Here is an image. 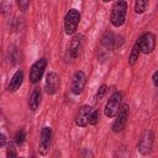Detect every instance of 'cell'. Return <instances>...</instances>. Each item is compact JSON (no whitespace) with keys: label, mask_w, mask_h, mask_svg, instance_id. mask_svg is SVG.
Returning <instances> with one entry per match:
<instances>
[{"label":"cell","mask_w":158,"mask_h":158,"mask_svg":"<svg viewBox=\"0 0 158 158\" xmlns=\"http://www.w3.org/2000/svg\"><path fill=\"white\" fill-rule=\"evenodd\" d=\"M139 53H141V51H139L138 46L135 44L133 48H132V51H131V54H130V57H128V63H130V65H135V64H136V62L138 60Z\"/></svg>","instance_id":"e0dca14e"},{"label":"cell","mask_w":158,"mask_h":158,"mask_svg":"<svg viewBox=\"0 0 158 158\" xmlns=\"http://www.w3.org/2000/svg\"><path fill=\"white\" fill-rule=\"evenodd\" d=\"M83 42H84V36L83 35H75L70 40L68 52H69V56L72 58H77L79 56V53L81 51V47H83Z\"/></svg>","instance_id":"4fadbf2b"},{"label":"cell","mask_w":158,"mask_h":158,"mask_svg":"<svg viewBox=\"0 0 158 158\" xmlns=\"http://www.w3.org/2000/svg\"><path fill=\"white\" fill-rule=\"evenodd\" d=\"M106 90H107V85H105V84L100 85L99 89H98V93H96V98L98 99H102L104 95H105V93H106Z\"/></svg>","instance_id":"7402d4cb"},{"label":"cell","mask_w":158,"mask_h":158,"mask_svg":"<svg viewBox=\"0 0 158 158\" xmlns=\"http://www.w3.org/2000/svg\"><path fill=\"white\" fill-rule=\"evenodd\" d=\"M148 6V0H135V12L141 15L146 11Z\"/></svg>","instance_id":"2e32d148"},{"label":"cell","mask_w":158,"mask_h":158,"mask_svg":"<svg viewBox=\"0 0 158 158\" xmlns=\"http://www.w3.org/2000/svg\"><path fill=\"white\" fill-rule=\"evenodd\" d=\"M22 81H23V72H22L21 69H19V70H16V73L12 75L11 80H10V83H9L7 90H9L10 93H15L16 90L20 89V86L22 85Z\"/></svg>","instance_id":"9a60e30c"},{"label":"cell","mask_w":158,"mask_h":158,"mask_svg":"<svg viewBox=\"0 0 158 158\" xmlns=\"http://www.w3.org/2000/svg\"><path fill=\"white\" fill-rule=\"evenodd\" d=\"M25 138H26V135H25V131H19L17 133H16V136H15V142H16V144L17 146H22L23 144V142H25Z\"/></svg>","instance_id":"d6986e66"},{"label":"cell","mask_w":158,"mask_h":158,"mask_svg":"<svg viewBox=\"0 0 158 158\" xmlns=\"http://www.w3.org/2000/svg\"><path fill=\"white\" fill-rule=\"evenodd\" d=\"M98 121H99V111H96V110H93V112H91V116H90V125H93V126H95L96 123H98Z\"/></svg>","instance_id":"603a6c76"},{"label":"cell","mask_w":158,"mask_h":158,"mask_svg":"<svg viewBox=\"0 0 158 158\" xmlns=\"http://www.w3.org/2000/svg\"><path fill=\"white\" fill-rule=\"evenodd\" d=\"M127 2L125 0H117L114 2L111 7V15H110V22L114 27L118 28L125 23L126 15H127Z\"/></svg>","instance_id":"6da1fadb"},{"label":"cell","mask_w":158,"mask_h":158,"mask_svg":"<svg viewBox=\"0 0 158 158\" xmlns=\"http://www.w3.org/2000/svg\"><path fill=\"white\" fill-rule=\"evenodd\" d=\"M86 84V75L84 72L78 70L74 73L73 78H72V93L74 95H79L83 93L84 88Z\"/></svg>","instance_id":"9c48e42d"},{"label":"cell","mask_w":158,"mask_h":158,"mask_svg":"<svg viewBox=\"0 0 158 158\" xmlns=\"http://www.w3.org/2000/svg\"><path fill=\"white\" fill-rule=\"evenodd\" d=\"M60 85V78L57 73L54 72H49L46 75V93L49 95H53L58 91Z\"/></svg>","instance_id":"8fae6325"},{"label":"cell","mask_w":158,"mask_h":158,"mask_svg":"<svg viewBox=\"0 0 158 158\" xmlns=\"http://www.w3.org/2000/svg\"><path fill=\"white\" fill-rule=\"evenodd\" d=\"M121 100H122V94L120 91H115L107 100L105 109H104V114L106 117L112 118L116 116L120 106H121Z\"/></svg>","instance_id":"277c9868"},{"label":"cell","mask_w":158,"mask_h":158,"mask_svg":"<svg viewBox=\"0 0 158 158\" xmlns=\"http://www.w3.org/2000/svg\"><path fill=\"white\" fill-rule=\"evenodd\" d=\"M104 2H109V1H111V0H102Z\"/></svg>","instance_id":"484cf974"},{"label":"cell","mask_w":158,"mask_h":158,"mask_svg":"<svg viewBox=\"0 0 158 158\" xmlns=\"http://www.w3.org/2000/svg\"><path fill=\"white\" fill-rule=\"evenodd\" d=\"M6 156L9 158H12V157H16L17 156V152H16V142H9L7 143V152H6Z\"/></svg>","instance_id":"ac0fdd59"},{"label":"cell","mask_w":158,"mask_h":158,"mask_svg":"<svg viewBox=\"0 0 158 158\" xmlns=\"http://www.w3.org/2000/svg\"><path fill=\"white\" fill-rule=\"evenodd\" d=\"M46 67H47V60H46V58H41V59L36 60V62L32 64L31 69H30V81L33 83V84L38 83L40 79L42 78L43 73H44Z\"/></svg>","instance_id":"52a82bcc"},{"label":"cell","mask_w":158,"mask_h":158,"mask_svg":"<svg viewBox=\"0 0 158 158\" xmlns=\"http://www.w3.org/2000/svg\"><path fill=\"white\" fill-rule=\"evenodd\" d=\"M79 22H80V12L77 9H70L64 17V32L67 35H73L77 31Z\"/></svg>","instance_id":"7a4b0ae2"},{"label":"cell","mask_w":158,"mask_h":158,"mask_svg":"<svg viewBox=\"0 0 158 158\" xmlns=\"http://www.w3.org/2000/svg\"><path fill=\"white\" fill-rule=\"evenodd\" d=\"M128 114H130V106L127 104H121V106L116 114V118L114 121V125H112L114 132H116V133L121 132L126 127V123L128 120Z\"/></svg>","instance_id":"5b68a950"},{"label":"cell","mask_w":158,"mask_h":158,"mask_svg":"<svg viewBox=\"0 0 158 158\" xmlns=\"http://www.w3.org/2000/svg\"><path fill=\"white\" fill-rule=\"evenodd\" d=\"M6 146V136L4 133L0 135V147H5Z\"/></svg>","instance_id":"d4e9b609"},{"label":"cell","mask_w":158,"mask_h":158,"mask_svg":"<svg viewBox=\"0 0 158 158\" xmlns=\"http://www.w3.org/2000/svg\"><path fill=\"white\" fill-rule=\"evenodd\" d=\"M41 99H42V91L38 86H36L31 95H30V99H28V107L31 111H36L41 104Z\"/></svg>","instance_id":"5bb4252c"},{"label":"cell","mask_w":158,"mask_h":158,"mask_svg":"<svg viewBox=\"0 0 158 158\" xmlns=\"http://www.w3.org/2000/svg\"><path fill=\"white\" fill-rule=\"evenodd\" d=\"M9 58L11 60L12 64H16L19 62V53H17V49L16 48H11L9 51Z\"/></svg>","instance_id":"ffe728a7"},{"label":"cell","mask_w":158,"mask_h":158,"mask_svg":"<svg viewBox=\"0 0 158 158\" xmlns=\"http://www.w3.org/2000/svg\"><path fill=\"white\" fill-rule=\"evenodd\" d=\"M51 137H52V131L51 127H43L41 131V138H40V148L38 152L41 156H46L48 149H49V144H51Z\"/></svg>","instance_id":"7c38bea8"},{"label":"cell","mask_w":158,"mask_h":158,"mask_svg":"<svg viewBox=\"0 0 158 158\" xmlns=\"http://www.w3.org/2000/svg\"><path fill=\"white\" fill-rule=\"evenodd\" d=\"M93 112V107L90 105H83L79 107L75 115V125L79 127H85L90 122V116Z\"/></svg>","instance_id":"ba28073f"},{"label":"cell","mask_w":158,"mask_h":158,"mask_svg":"<svg viewBox=\"0 0 158 158\" xmlns=\"http://www.w3.org/2000/svg\"><path fill=\"white\" fill-rule=\"evenodd\" d=\"M153 141H154V135L152 131H146L142 133L139 141H138V144H137V148L138 151L142 153V154H147L151 149H152V144H153Z\"/></svg>","instance_id":"30bf717a"},{"label":"cell","mask_w":158,"mask_h":158,"mask_svg":"<svg viewBox=\"0 0 158 158\" xmlns=\"http://www.w3.org/2000/svg\"><path fill=\"white\" fill-rule=\"evenodd\" d=\"M123 37L122 36H118V35H115L114 32L111 31H106L104 33V36L101 37V44L109 49V51H114L116 48H118L122 43H123Z\"/></svg>","instance_id":"8992f818"},{"label":"cell","mask_w":158,"mask_h":158,"mask_svg":"<svg viewBox=\"0 0 158 158\" xmlns=\"http://www.w3.org/2000/svg\"><path fill=\"white\" fill-rule=\"evenodd\" d=\"M136 44L138 46L141 53H143V54L152 53L153 49L156 48V36H154V33H152V32H144L137 40Z\"/></svg>","instance_id":"3957f363"},{"label":"cell","mask_w":158,"mask_h":158,"mask_svg":"<svg viewBox=\"0 0 158 158\" xmlns=\"http://www.w3.org/2000/svg\"><path fill=\"white\" fill-rule=\"evenodd\" d=\"M17 6L22 12H25L30 6V0H17Z\"/></svg>","instance_id":"44dd1931"},{"label":"cell","mask_w":158,"mask_h":158,"mask_svg":"<svg viewBox=\"0 0 158 158\" xmlns=\"http://www.w3.org/2000/svg\"><path fill=\"white\" fill-rule=\"evenodd\" d=\"M152 81H153L154 86L158 88V70H156V72L153 73V75H152Z\"/></svg>","instance_id":"cb8c5ba5"}]
</instances>
